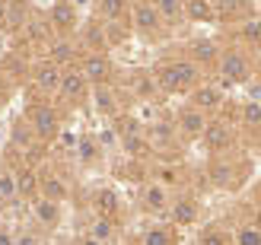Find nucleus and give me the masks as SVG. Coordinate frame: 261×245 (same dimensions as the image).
I'll list each match as a JSON object with an SVG mask.
<instances>
[{"label":"nucleus","mask_w":261,"mask_h":245,"mask_svg":"<svg viewBox=\"0 0 261 245\" xmlns=\"http://www.w3.org/2000/svg\"><path fill=\"white\" fill-rule=\"evenodd\" d=\"M143 245H175V236L169 233L166 226H153V229H147V236H143Z\"/></svg>","instance_id":"18"},{"label":"nucleus","mask_w":261,"mask_h":245,"mask_svg":"<svg viewBox=\"0 0 261 245\" xmlns=\"http://www.w3.org/2000/svg\"><path fill=\"white\" fill-rule=\"evenodd\" d=\"M198 201L194 198H181V201H175L172 204V223H178V226H188V223H194L198 220Z\"/></svg>","instance_id":"8"},{"label":"nucleus","mask_w":261,"mask_h":245,"mask_svg":"<svg viewBox=\"0 0 261 245\" xmlns=\"http://www.w3.org/2000/svg\"><path fill=\"white\" fill-rule=\"evenodd\" d=\"M29 121H32V134H35V137H45V140L55 137L58 127H61V124H58V112L51 108V105L32 108V118H29Z\"/></svg>","instance_id":"3"},{"label":"nucleus","mask_w":261,"mask_h":245,"mask_svg":"<svg viewBox=\"0 0 261 245\" xmlns=\"http://www.w3.org/2000/svg\"><path fill=\"white\" fill-rule=\"evenodd\" d=\"M35 83L38 89H45V93H58V83H61V70L55 67V64H42L35 73Z\"/></svg>","instance_id":"12"},{"label":"nucleus","mask_w":261,"mask_h":245,"mask_svg":"<svg viewBox=\"0 0 261 245\" xmlns=\"http://www.w3.org/2000/svg\"><path fill=\"white\" fill-rule=\"evenodd\" d=\"M204 134H207V144H211L214 150H220V147H226L229 144V131L223 124H207L204 127Z\"/></svg>","instance_id":"17"},{"label":"nucleus","mask_w":261,"mask_h":245,"mask_svg":"<svg viewBox=\"0 0 261 245\" xmlns=\"http://www.w3.org/2000/svg\"><path fill=\"white\" fill-rule=\"evenodd\" d=\"M89 236L99 239L102 245H109V242H112V236H115V226H112L109 220H96V223H93V233H89Z\"/></svg>","instance_id":"21"},{"label":"nucleus","mask_w":261,"mask_h":245,"mask_svg":"<svg viewBox=\"0 0 261 245\" xmlns=\"http://www.w3.org/2000/svg\"><path fill=\"white\" fill-rule=\"evenodd\" d=\"M0 245H16V239H13L7 229H0Z\"/></svg>","instance_id":"32"},{"label":"nucleus","mask_w":261,"mask_h":245,"mask_svg":"<svg viewBox=\"0 0 261 245\" xmlns=\"http://www.w3.org/2000/svg\"><path fill=\"white\" fill-rule=\"evenodd\" d=\"M7 13H10V7H7V0H0V25L7 22Z\"/></svg>","instance_id":"33"},{"label":"nucleus","mask_w":261,"mask_h":245,"mask_svg":"<svg viewBox=\"0 0 261 245\" xmlns=\"http://www.w3.org/2000/svg\"><path fill=\"white\" fill-rule=\"evenodd\" d=\"M153 7L160 10L163 19H178L181 16V0H153Z\"/></svg>","instance_id":"19"},{"label":"nucleus","mask_w":261,"mask_h":245,"mask_svg":"<svg viewBox=\"0 0 261 245\" xmlns=\"http://www.w3.org/2000/svg\"><path fill=\"white\" fill-rule=\"evenodd\" d=\"M239 245H261V233H258V223H249V226H242L239 229V236H236Z\"/></svg>","instance_id":"22"},{"label":"nucleus","mask_w":261,"mask_h":245,"mask_svg":"<svg viewBox=\"0 0 261 245\" xmlns=\"http://www.w3.org/2000/svg\"><path fill=\"white\" fill-rule=\"evenodd\" d=\"M245 35H249L252 42H258V22H255V19H252L249 25H245Z\"/></svg>","instance_id":"31"},{"label":"nucleus","mask_w":261,"mask_h":245,"mask_svg":"<svg viewBox=\"0 0 261 245\" xmlns=\"http://www.w3.org/2000/svg\"><path fill=\"white\" fill-rule=\"evenodd\" d=\"M124 147H127V150H134V153H140V150H143V140L134 137V134H127V137H124Z\"/></svg>","instance_id":"30"},{"label":"nucleus","mask_w":261,"mask_h":245,"mask_svg":"<svg viewBox=\"0 0 261 245\" xmlns=\"http://www.w3.org/2000/svg\"><path fill=\"white\" fill-rule=\"evenodd\" d=\"M201 80V70L194 61H172L160 67V86L166 93H178V89H194Z\"/></svg>","instance_id":"1"},{"label":"nucleus","mask_w":261,"mask_h":245,"mask_svg":"<svg viewBox=\"0 0 261 245\" xmlns=\"http://www.w3.org/2000/svg\"><path fill=\"white\" fill-rule=\"evenodd\" d=\"M51 25H55L58 32H73L76 25V7L70 0H58L55 7H51Z\"/></svg>","instance_id":"5"},{"label":"nucleus","mask_w":261,"mask_h":245,"mask_svg":"<svg viewBox=\"0 0 261 245\" xmlns=\"http://www.w3.org/2000/svg\"><path fill=\"white\" fill-rule=\"evenodd\" d=\"M96 201H99V207L106 210V213H112L115 207H118V198H115L112 191H99V195H96Z\"/></svg>","instance_id":"26"},{"label":"nucleus","mask_w":261,"mask_h":245,"mask_svg":"<svg viewBox=\"0 0 261 245\" xmlns=\"http://www.w3.org/2000/svg\"><path fill=\"white\" fill-rule=\"evenodd\" d=\"M181 10H188V16H194V19H211L207 0H181Z\"/></svg>","instance_id":"20"},{"label":"nucleus","mask_w":261,"mask_h":245,"mask_svg":"<svg viewBox=\"0 0 261 245\" xmlns=\"http://www.w3.org/2000/svg\"><path fill=\"white\" fill-rule=\"evenodd\" d=\"M58 93L67 96V99H83V96H86V80H83V73H61Z\"/></svg>","instance_id":"7"},{"label":"nucleus","mask_w":261,"mask_h":245,"mask_svg":"<svg viewBox=\"0 0 261 245\" xmlns=\"http://www.w3.org/2000/svg\"><path fill=\"white\" fill-rule=\"evenodd\" d=\"M96 153H99V147L93 144V140H83V144H80V156H83L86 162H89V159H93V156H96Z\"/></svg>","instance_id":"28"},{"label":"nucleus","mask_w":261,"mask_h":245,"mask_svg":"<svg viewBox=\"0 0 261 245\" xmlns=\"http://www.w3.org/2000/svg\"><path fill=\"white\" fill-rule=\"evenodd\" d=\"M102 13H106V19L121 22L130 13V7H127V0H102Z\"/></svg>","instance_id":"16"},{"label":"nucleus","mask_w":261,"mask_h":245,"mask_svg":"<svg viewBox=\"0 0 261 245\" xmlns=\"http://www.w3.org/2000/svg\"><path fill=\"white\" fill-rule=\"evenodd\" d=\"M178 127L185 131L188 137H198V134H204V127H207V121H204V115H201V108H185L181 112V118H178Z\"/></svg>","instance_id":"10"},{"label":"nucleus","mask_w":261,"mask_h":245,"mask_svg":"<svg viewBox=\"0 0 261 245\" xmlns=\"http://www.w3.org/2000/svg\"><path fill=\"white\" fill-rule=\"evenodd\" d=\"M143 207H147L150 213H163L169 207V191H166V185L150 182L147 188H143Z\"/></svg>","instance_id":"6"},{"label":"nucleus","mask_w":261,"mask_h":245,"mask_svg":"<svg viewBox=\"0 0 261 245\" xmlns=\"http://www.w3.org/2000/svg\"><path fill=\"white\" fill-rule=\"evenodd\" d=\"M42 191H45V198H51V201H61L64 198V185L55 182V178H42Z\"/></svg>","instance_id":"24"},{"label":"nucleus","mask_w":261,"mask_h":245,"mask_svg":"<svg viewBox=\"0 0 261 245\" xmlns=\"http://www.w3.org/2000/svg\"><path fill=\"white\" fill-rule=\"evenodd\" d=\"M201 245H229V239H226V233H223V229L211 226V229H204V236H201Z\"/></svg>","instance_id":"23"},{"label":"nucleus","mask_w":261,"mask_h":245,"mask_svg":"<svg viewBox=\"0 0 261 245\" xmlns=\"http://www.w3.org/2000/svg\"><path fill=\"white\" fill-rule=\"evenodd\" d=\"M220 73L226 76L229 83H245L249 80V58L242 55V51H223V58H220Z\"/></svg>","instance_id":"2"},{"label":"nucleus","mask_w":261,"mask_h":245,"mask_svg":"<svg viewBox=\"0 0 261 245\" xmlns=\"http://www.w3.org/2000/svg\"><path fill=\"white\" fill-rule=\"evenodd\" d=\"M194 55H198L201 61H214L217 58V45L214 42H198L194 45Z\"/></svg>","instance_id":"25"},{"label":"nucleus","mask_w":261,"mask_h":245,"mask_svg":"<svg viewBox=\"0 0 261 245\" xmlns=\"http://www.w3.org/2000/svg\"><path fill=\"white\" fill-rule=\"evenodd\" d=\"M130 13H134V25H137L140 32H156V29H160V22H163L160 10H156L150 0H140Z\"/></svg>","instance_id":"4"},{"label":"nucleus","mask_w":261,"mask_h":245,"mask_svg":"<svg viewBox=\"0 0 261 245\" xmlns=\"http://www.w3.org/2000/svg\"><path fill=\"white\" fill-rule=\"evenodd\" d=\"M109 76V61L102 55H89L83 61V80H93V83H106Z\"/></svg>","instance_id":"9"},{"label":"nucleus","mask_w":261,"mask_h":245,"mask_svg":"<svg viewBox=\"0 0 261 245\" xmlns=\"http://www.w3.org/2000/svg\"><path fill=\"white\" fill-rule=\"evenodd\" d=\"M245 124L258 131V102H245Z\"/></svg>","instance_id":"27"},{"label":"nucleus","mask_w":261,"mask_h":245,"mask_svg":"<svg viewBox=\"0 0 261 245\" xmlns=\"http://www.w3.org/2000/svg\"><path fill=\"white\" fill-rule=\"evenodd\" d=\"M55 58H58V61H67V58H73V48H70L67 42H61V45L55 48Z\"/></svg>","instance_id":"29"},{"label":"nucleus","mask_w":261,"mask_h":245,"mask_svg":"<svg viewBox=\"0 0 261 245\" xmlns=\"http://www.w3.org/2000/svg\"><path fill=\"white\" fill-rule=\"evenodd\" d=\"M32 213H35V220L38 223H58V216H61V210H58V201H51V198H38L35 204H32Z\"/></svg>","instance_id":"11"},{"label":"nucleus","mask_w":261,"mask_h":245,"mask_svg":"<svg viewBox=\"0 0 261 245\" xmlns=\"http://www.w3.org/2000/svg\"><path fill=\"white\" fill-rule=\"evenodd\" d=\"M16 245H35V239H32V236H19V242H16Z\"/></svg>","instance_id":"34"},{"label":"nucleus","mask_w":261,"mask_h":245,"mask_svg":"<svg viewBox=\"0 0 261 245\" xmlns=\"http://www.w3.org/2000/svg\"><path fill=\"white\" fill-rule=\"evenodd\" d=\"M223 96L217 86H194V108H217Z\"/></svg>","instance_id":"13"},{"label":"nucleus","mask_w":261,"mask_h":245,"mask_svg":"<svg viewBox=\"0 0 261 245\" xmlns=\"http://www.w3.org/2000/svg\"><path fill=\"white\" fill-rule=\"evenodd\" d=\"M0 108H4V93H0Z\"/></svg>","instance_id":"36"},{"label":"nucleus","mask_w":261,"mask_h":245,"mask_svg":"<svg viewBox=\"0 0 261 245\" xmlns=\"http://www.w3.org/2000/svg\"><path fill=\"white\" fill-rule=\"evenodd\" d=\"M19 195V178L10 169H0V201H13Z\"/></svg>","instance_id":"14"},{"label":"nucleus","mask_w":261,"mask_h":245,"mask_svg":"<svg viewBox=\"0 0 261 245\" xmlns=\"http://www.w3.org/2000/svg\"><path fill=\"white\" fill-rule=\"evenodd\" d=\"M93 99H96V108H99V112H106V115H112V112H115V93H112L106 83H96Z\"/></svg>","instance_id":"15"},{"label":"nucleus","mask_w":261,"mask_h":245,"mask_svg":"<svg viewBox=\"0 0 261 245\" xmlns=\"http://www.w3.org/2000/svg\"><path fill=\"white\" fill-rule=\"evenodd\" d=\"M80 245H102V242H99V239H93V236H86V239H83Z\"/></svg>","instance_id":"35"}]
</instances>
